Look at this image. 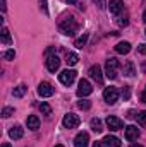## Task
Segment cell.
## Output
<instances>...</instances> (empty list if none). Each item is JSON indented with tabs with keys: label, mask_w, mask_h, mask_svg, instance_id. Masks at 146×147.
I'll use <instances>...</instances> for the list:
<instances>
[{
	"label": "cell",
	"mask_w": 146,
	"mask_h": 147,
	"mask_svg": "<svg viewBox=\"0 0 146 147\" xmlns=\"http://www.w3.org/2000/svg\"><path fill=\"white\" fill-rule=\"evenodd\" d=\"M60 31L64 33V34H67V36H72L74 33L77 31V22H76V19H74L72 16L71 17H65L62 22H60Z\"/></svg>",
	"instance_id": "6da1fadb"
},
{
	"label": "cell",
	"mask_w": 146,
	"mask_h": 147,
	"mask_svg": "<svg viewBox=\"0 0 146 147\" xmlns=\"http://www.w3.org/2000/svg\"><path fill=\"white\" fill-rule=\"evenodd\" d=\"M117 74H119V62L117 58H108L107 63H105V75L108 79H117Z\"/></svg>",
	"instance_id": "7a4b0ae2"
},
{
	"label": "cell",
	"mask_w": 146,
	"mask_h": 147,
	"mask_svg": "<svg viewBox=\"0 0 146 147\" xmlns=\"http://www.w3.org/2000/svg\"><path fill=\"white\" fill-rule=\"evenodd\" d=\"M103 99L107 105H115L117 99H119V91L115 87H105L103 91Z\"/></svg>",
	"instance_id": "3957f363"
},
{
	"label": "cell",
	"mask_w": 146,
	"mask_h": 147,
	"mask_svg": "<svg viewBox=\"0 0 146 147\" xmlns=\"http://www.w3.org/2000/svg\"><path fill=\"white\" fill-rule=\"evenodd\" d=\"M91 92H93L91 84H89L86 79H81V80H79V86H77V96H79V98H86V96H89Z\"/></svg>",
	"instance_id": "277c9868"
},
{
	"label": "cell",
	"mask_w": 146,
	"mask_h": 147,
	"mask_svg": "<svg viewBox=\"0 0 146 147\" xmlns=\"http://www.w3.org/2000/svg\"><path fill=\"white\" fill-rule=\"evenodd\" d=\"M79 123H81V120H79V116L74 115V113H67V115L64 116V120H62V125H64L65 128H76V127H79Z\"/></svg>",
	"instance_id": "5b68a950"
},
{
	"label": "cell",
	"mask_w": 146,
	"mask_h": 147,
	"mask_svg": "<svg viewBox=\"0 0 146 147\" xmlns=\"http://www.w3.org/2000/svg\"><path fill=\"white\" fill-rule=\"evenodd\" d=\"M76 75H77L76 70H69V69H67V70H62V72L59 74V80H60L64 86H71L74 80H76Z\"/></svg>",
	"instance_id": "8992f818"
},
{
	"label": "cell",
	"mask_w": 146,
	"mask_h": 147,
	"mask_svg": "<svg viewBox=\"0 0 146 147\" xmlns=\"http://www.w3.org/2000/svg\"><path fill=\"white\" fill-rule=\"evenodd\" d=\"M60 67V58L57 55H50L46 57V70L48 72H57Z\"/></svg>",
	"instance_id": "52a82bcc"
},
{
	"label": "cell",
	"mask_w": 146,
	"mask_h": 147,
	"mask_svg": "<svg viewBox=\"0 0 146 147\" xmlns=\"http://www.w3.org/2000/svg\"><path fill=\"white\" fill-rule=\"evenodd\" d=\"M53 86L50 84V82H41L40 86H38V94L41 96V98H50L52 94H53Z\"/></svg>",
	"instance_id": "ba28073f"
},
{
	"label": "cell",
	"mask_w": 146,
	"mask_h": 147,
	"mask_svg": "<svg viewBox=\"0 0 146 147\" xmlns=\"http://www.w3.org/2000/svg\"><path fill=\"white\" fill-rule=\"evenodd\" d=\"M105 123H107V127H108L110 130H113V132H117V130H120L124 127V121L120 118H117V116H108L105 120Z\"/></svg>",
	"instance_id": "9c48e42d"
},
{
	"label": "cell",
	"mask_w": 146,
	"mask_h": 147,
	"mask_svg": "<svg viewBox=\"0 0 146 147\" xmlns=\"http://www.w3.org/2000/svg\"><path fill=\"white\" fill-rule=\"evenodd\" d=\"M74 146L76 147H88L89 146V135L86 132H79L74 139Z\"/></svg>",
	"instance_id": "30bf717a"
},
{
	"label": "cell",
	"mask_w": 146,
	"mask_h": 147,
	"mask_svg": "<svg viewBox=\"0 0 146 147\" xmlns=\"http://www.w3.org/2000/svg\"><path fill=\"white\" fill-rule=\"evenodd\" d=\"M89 77H91L96 84H103V74H102L100 65H93V67L89 69Z\"/></svg>",
	"instance_id": "8fae6325"
},
{
	"label": "cell",
	"mask_w": 146,
	"mask_h": 147,
	"mask_svg": "<svg viewBox=\"0 0 146 147\" xmlns=\"http://www.w3.org/2000/svg\"><path fill=\"white\" fill-rule=\"evenodd\" d=\"M108 9H110V14L112 16H119L122 12V9H124V2L122 0H110Z\"/></svg>",
	"instance_id": "7c38bea8"
},
{
	"label": "cell",
	"mask_w": 146,
	"mask_h": 147,
	"mask_svg": "<svg viewBox=\"0 0 146 147\" xmlns=\"http://www.w3.org/2000/svg\"><path fill=\"white\" fill-rule=\"evenodd\" d=\"M138 137H139V128H138L136 125H129V127H126V139H127L129 142L136 140Z\"/></svg>",
	"instance_id": "4fadbf2b"
},
{
	"label": "cell",
	"mask_w": 146,
	"mask_h": 147,
	"mask_svg": "<svg viewBox=\"0 0 146 147\" xmlns=\"http://www.w3.org/2000/svg\"><path fill=\"white\" fill-rule=\"evenodd\" d=\"M23 135H24V128H23L21 125H14V127L9 130V137H10L12 140H19V139H23Z\"/></svg>",
	"instance_id": "5bb4252c"
},
{
	"label": "cell",
	"mask_w": 146,
	"mask_h": 147,
	"mask_svg": "<svg viewBox=\"0 0 146 147\" xmlns=\"http://www.w3.org/2000/svg\"><path fill=\"white\" fill-rule=\"evenodd\" d=\"M26 125H28V128L29 130H38L40 128V118H38L36 115H29L28 116V120H26Z\"/></svg>",
	"instance_id": "9a60e30c"
},
{
	"label": "cell",
	"mask_w": 146,
	"mask_h": 147,
	"mask_svg": "<svg viewBox=\"0 0 146 147\" xmlns=\"http://www.w3.org/2000/svg\"><path fill=\"white\" fill-rule=\"evenodd\" d=\"M103 144H105V147H120L122 146L120 139H117L115 135H107L103 139Z\"/></svg>",
	"instance_id": "2e32d148"
},
{
	"label": "cell",
	"mask_w": 146,
	"mask_h": 147,
	"mask_svg": "<svg viewBox=\"0 0 146 147\" xmlns=\"http://www.w3.org/2000/svg\"><path fill=\"white\" fill-rule=\"evenodd\" d=\"M115 51L120 53V55L129 53V51H131V43H129V41H120V43H117V45H115Z\"/></svg>",
	"instance_id": "e0dca14e"
},
{
	"label": "cell",
	"mask_w": 146,
	"mask_h": 147,
	"mask_svg": "<svg viewBox=\"0 0 146 147\" xmlns=\"http://www.w3.org/2000/svg\"><path fill=\"white\" fill-rule=\"evenodd\" d=\"M0 36H2V43H3V45H10V43H12L10 33H9V29H7L5 26L2 28V33H0Z\"/></svg>",
	"instance_id": "ac0fdd59"
},
{
	"label": "cell",
	"mask_w": 146,
	"mask_h": 147,
	"mask_svg": "<svg viewBox=\"0 0 146 147\" xmlns=\"http://www.w3.org/2000/svg\"><path fill=\"white\" fill-rule=\"evenodd\" d=\"M26 91H28V87L24 84H19L17 87H14V98H23Z\"/></svg>",
	"instance_id": "d6986e66"
},
{
	"label": "cell",
	"mask_w": 146,
	"mask_h": 147,
	"mask_svg": "<svg viewBox=\"0 0 146 147\" xmlns=\"http://www.w3.org/2000/svg\"><path fill=\"white\" fill-rule=\"evenodd\" d=\"M91 128H93V132H102V130H103L102 120H98V118H93V120H91Z\"/></svg>",
	"instance_id": "ffe728a7"
},
{
	"label": "cell",
	"mask_w": 146,
	"mask_h": 147,
	"mask_svg": "<svg viewBox=\"0 0 146 147\" xmlns=\"http://www.w3.org/2000/svg\"><path fill=\"white\" fill-rule=\"evenodd\" d=\"M124 74L129 75V77H132V75L136 74V70H134V63H132V62H127V63L124 65Z\"/></svg>",
	"instance_id": "44dd1931"
},
{
	"label": "cell",
	"mask_w": 146,
	"mask_h": 147,
	"mask_svg": "<svg viewBox=\"0 0 146 147\" xmlns=\"http://www.w3.org/2000/svg\"><path fill=\"white\" fill-rule=\"evenodd\" d=\"M77 60H79V57H77L76 53H67V57H65L67 65H76V63H77Z\"/></svg>",
	"instance_id": "7402d4cb"
},
{
	"label": "cell",
	"mask_w": 146,
	"mask_h": 147,
	"mask_svg": "<svg viewBox=\"0 0 146 147\" xmlns=\"http://www.w3.org/2000/svg\"><path fill=\"white\" fill-rule=\"evenodd\" d=\"M40 111H41V115H52V108H50L48 103H41L40 105Z\"/></svg>",
	"instance_id": "603a6c76"
},
{
	"label": "cell",
	"mask_w": 146,
	"mask_h": 147,
	"mask_svg": "<svg viewBox=\"0 0 146 147\" xmlns=\"http://www.w3.org/2000/svg\"><path fill=\"white\" fill-rule=\"evenodd\" d=\"M2 57H3V60H12V58L16 57V51H14V50H7V51L2 53Z\"/></svg>",
	"instance_id": "cb8c5ba5"
},
{
	"label": "cell",
	"mask_w": 146,
	"mask_h": 147,
	"mask_svg": "<svg viewBox=\"0 0 146 147\" xmlns=\"http://www.w3.org/2000/svg\"><path fill=\"white\" fill-rule=\"evenodd\" d=\"M138 123H139L141 127H146V111H141V113L138 115Z\"/></svg>",
	"instance_id": "d4e9b609"
},
{
	"label": "cell",
	"mask_w": 146,
	"mask_h": 147,
	"mask_svg": "<svg viewBox=\"0 0 146 147\" xmlns=\"http://www.w3.org/2000/svg\"><path fill=\"white\" fill-rule=\"evenodd\" d=\"M86 41H88V34H84V36H81L79 39H76V46L77 48H83L86 45Z\"/></svg>",
	"instance_id": "484cf974"
},
{
	"label": "cell",
	"mask_w": 146,
	"mask_h": 147,
	"mask_svg": "<svg viewBox=\"0 0 146 147\" xmlns=\"http://www.w3.org/2000/svg\"><path fill=\"white\" fill-rule=\"evenodd\" d=\"M77 106H79L81 110H89V106H91V103H89L88 99H81V101L77 103Z\"/></svg>",
	"instance_id": "4316f807"
},
{
	"label": "cell",
	"mask_w": 146,
	"mask_h": 147,
	"mask_svg": "<svg viewBox=\"0 0 146 147\" xmlns=\"http://www.w3.org/2000/svg\"><path fill=\"white\" fill-rule=\"evenodd\" d=\"M12 113H14V108L7 106V108H3V111H2V116L3 118H9V116H12Z\"/></svg>",
	"instance_id": "83f0119b"
},
{
	"label": "cell",
	"mask_w": 146,
	"mask_h": 147,
	"mask_svg": "<svg viewBox=\"0 0 146 147\" xmlns=\"http://www.w3.org/2000/svg\"><path fill=\"white\" fill-rule=\"evenodd\" d=\"M40 5H41V9H43V12H45V14H48V7H46V0H40Z\"/></svg>",
	"instance_id": "f1b7e54d"
},
{
	"label": "cell",
	"mask_w": 146,
	"mask_h": 147,
	"mask_svg": "<svg viewBox=\"0 0 146 147\" xmlns=\"http://www.w3.org/2000/svg\"><path fill=\"white\" fill-rule=\"evenodd\" d=\"M129 94H131V92H129V87H126V89L122 91V96H124V99H129Z\"/></svg>",
	"instance_id": "f546056e"
},
{
	"label": "cell",
	"mask_w": 146,
	"mask_h": 147,
	"mask_svg": "<svg viewBox=\"0 0 146 147\" xmlns=\"http://www.w3.org/2000/svg\"><path fill=\"white\" fill-rule=\"evenodd\" d=\"M127 22H129V21H127V17H122V19L119 21V26H127Z\"/></svg>",
	"instance_id": "4dcf8cb0"
},
{
	"label": "cell",
	"mask_w": 146,
	"mask_h": 147,
	"mask_svg": "<svg viewBox=\"0 0 146 147\" xmlns=\"http://www.w3.org/2000/svg\"><path fill=\"white\" fill-rule=\"evenodd\" d=\"M98 3V9H105V0H95Z\"/></svg>",
	"instance_id": "1f68e13d"
},
{
	"label": "cell",
	"mask_w": 146,
	"mask_h": 147,
	"mask_svg": "<svg viewBox=\"0 0 146 147\" xmlns=\"http://www.w3.org/2000/svg\"><path fill=\"white\" fill-rule=\"evenodd\" d=\"M138 51H139V53H143V55H146V45H139Z\"/></svg>",
	"instance_id": "d6a6232c"
},
{
	"label": "cell",
	"mask_w": 146,
	"mask_h": 147,
	"mask_svg": "<svg viewBox=\"0 0 146 147\" xmlns=\"http://www.w3.org/2000/svg\"><path fill=\"white\" fill-rule=\"evenodd\" d=\"M53 51H55V48H53V46H52V48H48V50H46V55H48V57H50V55H52V53H53Z\"/></svg>",
	"instance_id": "836d02e7"
},
{
	"label": "cell",
	"mask_w": 146,
	"mask_h": 147,
	"mask_svg": "<svg viewBox=\"0 0 146 147\" xmlns=\"http://www.w3.org/2000/svg\"><path fill=\"white\" fill-rule=\"evenodd\" d=\"M93 147H105V144H103V142H95Z\"/></svg>",
	"instance_id": "e575fe53"
},
{
	"label": "cell",
	"mask_w": 146,
	"mask_h": 147,
	"mask_svg": "<svg viewBox=\"0 0 146 147\" xmlns=\"http://www.w3.org/2000/svg\"><path fill=\"white\" fill-rule=\"evenodd\" d=\"M141 101H143V103L146 105V91L143 92V94H141Z\"/></svg>",
	"instance_id": "d590c367"
},
{
	"label": "cell",
	"mask_w": 146,
	"mask_h": 147,
	"mask_svg": "<svg viewBox=\"0 0 146 147\" xmlns=\"http://www.w3.org/2000/svg\"><path fill=\"white\" fill-rule=\"evenodd\" d=\"M7 9V5H5V0H2V10H5Z\"/></svg>",
	"instance_id": "8d00e7d4"
},
{
	"label": "cell",
	"mask_w": 146,
	"mask_h": 147,
	"mask_svg": "<svg viewBox=\"0 0 146 147\" xmlns=\"http://www.w3.org/2000/svg\"><path fill=\"white\" fill-rule=\"evenodd\" d=\"M143 21L146 22V10H145V14H143Z\"/></svg>",
	"instance_id": "74e56055"
},
{
	"label": "cell",
	"mask_w": 146,
	"mask_h": 147,
	"mask_svg": "<svg viewBox=\"0 0 146 147\" xmlns=\"http://www.w3.org/2000/svg\"><path fill=\"white\" fill-rule=\"evenodd\" d=\"M67 2H69V3H76V2H77V0H67Z\"/></svg>",
	"instance_id": "f35d334b"
},
{
	"label": "cell",
	"mask_w": 146,
	"mask_h": 147,
	"mask_svg": "<svg viewBox=\"0 0 146 147\" xmlns=\"http://www.w3.org/2000/svg\"><path fill=\"white\" fill-rule=\"evenodd\" d=\"M131 147H143V146H138V144H132Z\"/></svg>",
	"instance_id": "ab89813d"
},
{
	"label": "cell",
	"mask_w": 146,
	"mask_h": 147,
	"mask_svg": "<svg viewBox=\"0 0 146 147\" xmlns=\"http://www.w3.org/2000/svg\"><path fill=\"white\" fill-rule=\"evenodd\" d=\"M2 147H10V144H3Z\"/></svg>",
	"instance_id": "60d3db41"
},
{
	"label": "cell",
	"mask_w": 146,
	"mask_h": 147,
	"mask_svg": "<svg viewBox=\"0 0 146 147\" xmlns=\"http://www.w3.org/2000/svg\"><path fill=\"white\" fill-rule=\"evenodd\" d=\"M55 147H64V146H62V144H59V146H55Z\"/></svg>",
	"instance_id": "b9f144b4"
},
{
	"label": "cell",
	"mask_w": 146,
	"mask_h": 147,
	"mask_svg": "<svg viewBox=\"0 0 146 147\" xmlns=\"http://www.w3.org/2000/svg\"><path fill=\"white\" fill-rule=\"evenodd\" d=\"M145 34H146V31H145Z\"/></svg>",
	"instance_id": "7bdbcfd3"
},
{
	"label": "cell",
	"mask_w": 146,
	"mask_h": 147,
	"mask_svg": "<svg viewBox=\"0 0 146 147\" xmlns=\"http://www.w3.org/2000/svg\"><path fill=\"white\" fill-rule=\"evenodd\" d=\"M145 91H146V89H145Z\"/></svg>",
	"instance_id": "ee69618b"
}]
</instances>
